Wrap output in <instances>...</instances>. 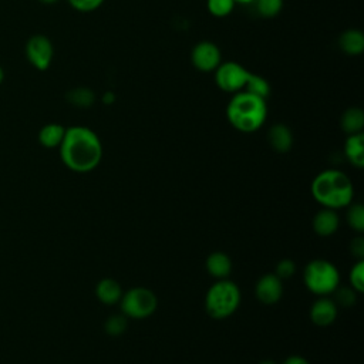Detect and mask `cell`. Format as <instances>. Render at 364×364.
Returning a JSON list of instances; mask_svg holds the SVG:
<instances>
[{
  "label": "cell",
  "instance_id": "6da1fadb",
  "mask_svg": "<svg viewBox=\"0 0 364 364\" xmlns=\"http://www.w3.org/2000/svg\"><path fill=\"white\" fill-rule=\"evenodd\" d=\"M58 148L63 164L74 172H90L95 169L102 159L100 136L84 125L65 128L64 138Z\"/></svg>",
  "mask_w": 364,
  "mask_h": 364
},
{
  "label": "cell",
  "instance_id": "7a4b0ae2",
  "mask_svg": "<svg viewBox=\"0 0 364 364\" xmlns=\"http://www.w3.org/2000/svg\"><path fill=\"white\" fill-rule=\"evenodd\" d=\"M310 191L316 202L334 210L348 206L354 196L353 182L338 169H326L316 175Z\"/></svg>",
  "mask_w": 364,
  "mask_h": 364
},
{
  "label": "cell",
  "instance_id": "3957f363",
  "mask_svg": "<svg viewBox=\"0 0 364 364\" xmlns=\"http://www.w3.org/2000/svg\"><path fill=\"white\" fill-rule=\"evenodd\" d=\"M230 125L245 134L257 131L267 118L266 100L247 91L236 92L226 107Z\"/></svg>",
  "mask_w": 364,
  "mask_h": 364
},
{
  "label": "cell",
  "instance_id": "277c9868",
  "mask_svg": "<svg viewBox=\"0 0 364 364\" xmlns=\"http://www.w3.org/2000/svg\"><path fill=\"white\" fill-rule=\"evenodd\" d=\"M240 304V290L236 283L228 279L216 280L205 296V307L210 317L216 320L232 316Z\"/></svg>",
  "mask_w": 364,
  "mask_h": 364
},
{
  "label": "cell",
  "instance_id": "5b68a950",
  "mask_svg": "<svg viewBox=\"0 0 364 364\" xmlns=\"http://www.w3.org/2000/svg\"><path fill=\"white\" fill-rule=\"evenodd\" d=\"M303 280L311 293L327 296L340 286V273L331 262L326 259H314L304 267Z\"/></svg>",
  "mask_w": 364,
  "mask_h": 364
},
{
  "label": "cell",
  "instance_id": "8992f818",
  "mask_svg": "<svg viewBox=\"0 0 364 364\" xmlns=\"http://www.w3.org/2000/svg\"><path fill=\"white\" fill-rule=\"evenodd\" d=\"M121 311L131 318H146L158 307L156 294L148 287H132L122 293L119 300Z\"/></svg>",
  "mask_w": 364,
  "mask_h": 364
},
{
  "label": "cell",
  "instance_id": "52a82bcc",
  "mask_svg": "<svg viewBox=\"0 0 364 364\" xmlns=\"http://www.w3.org/2000/svg\"><path fill=\"white\" fill-rule=\"evenodd\" d=\"M249 73L250 71L236 61L220 63L215 70V82L222 91L236 94L243 91Z\"/></svg>",
  "mask_w": 364,
  "mask_h": 364
},
{
  "label": "cell",
  "instance_id": "ba28073f",
  "mask_svg": "<svg viewBox=\"0 0 364 364\" xmlns=\"http://www.w3.org/2000/svg\"><path fill=\"white\" fill-rule=\"evenodd\" d=\"M26 57L28 63L38 71H46L53 61L54 47L44 34H34L26 43Z\"/></svg>",
  "mask_w": 364,
  "mask_h": 364
},
{
  "label": "cell",
  "instance_id": "9c48e42d",
  "mask_svg": "<svg viewBox=\"0 0 364 364\" xmlns=\"http://www.w3.org/2000/svg\"><path fill=\"white\" fill-rule=\"evenodd\" d=\"M191 60L196 70L202 73H210V71H215L220 64L222 54L219 47L215 43L200 41L192 48Z\"/></svg>",
  "mask_w": 364,
  "mask_h": 364
},
{
  "label": "cell",
  "instance_id": "30bf717a",
  "mask_svg": "<svg viewBox=\"0 0 364 364\" xmlns=\"http://www.w3.org/2000/svg\"><path fill=\"white\" fill-rule=\"evenodd\" d=\"M256 297L263 304H274L283 296V280L274 273H267L259 277L255 287Z\"/></svg>",
  "mask_w": 364,
  "mask_h": 364
},
{
  "label": "cell",
  "instance_id": "8fae6325",
  "mask_svg": "<svg viewBox=\"0 0 364 364\" xmlns=\"http://www.w3.org/2000/svg\"><path fill=\"white\" fill-rule=\"evenodd\" d=\"M337 304L333 299L321 296L317 299L310 309V318L318 327H327L334 323L337 317Z\"/></svg>",
  "mask_w": 364,
  "mask_h": 364
},
{
  "label": "cell",
  "instance_id": "7c38bea8",
  "mask_svg": "<svg viewBox=\"0 0 364 364\" xmlns=\"http://www.w3.org/2000/svg\"><path fill=\"white\" fill-rule=\"evenodd\" d=\"M340 225V218L334 209L323 208L313 218V230L323 237L331 236L336 233Z\"/></svg>",
  "mask_w": 364,
  "mask_h": 364
},
{
  "label": "cell",
  "instance_id": "4fadbf2b",
  "mask_svg": "<svg viewBox=\"0 0 364 364\" xmlns=\"http://www.w3.org/2000/svg\"><path fill=\"white\" fill-rule=\"evenodd\" d=\"M267 141L274 151L284 154L293 146V134L287 125L274 124L267 132Z\"/></svg>",
  "mask_w": 364,
  "mask_h": 364
},
{
  "label": "cell",
  "instance_id": "5bb4252c",
  "mask_svg": "<svg viewBox=\"0 0 364 364\" xmlns=\"http://www.w3.org/2000/svg\"><path fill=\"white\" fill-rule=\"evenodd\" d=\"M95 294L101 303L112 306V304L119 303V300L122 297V287L115 279L105 277L97 283Z\"/></svg>",
  "mask_w": 364,
  "mask_h": 364
},
{
  "label": "cell",
  "instance_id": "9a60e30c",
  "mask_svg": "<svg viewBox=\"0 0 364 364\" xmlns=\"http://www.w3.org/2000/svg\"><path fill=\"white\" fill-rule=\"evenodd\" d=\"M206 270L215 279H226L232 272V260L225 252H212L206 257Z\"/></svg>",
  "mask_w": 364,
  "mask_h": 364
},
{
  "label": "cell",
  "instance_id": "2e32d148",
  "mask_svg": "<svg viewBox=\"0 0 364 364\" xmlns=\"http://www.w3.org/2000/svg\"><path fill=\"white\" fill-rule=\"evenodd\" d=\"M344 156L347 161L357 166H364V135L363 132L348 135L344 142Z\"/></svg>",
  "mask_w": 364,
  "mask_h": 364
},
{
  "label": "cell",
  "instance_id": "e0dca14e",
  "mask_svg": "<svg viewBox=\"0 0 364 364\" xmlns=\"http://www.w3.org/2000/svg\"><path fill=\"white\" fill-rule=\"evenodd\" d=\"M338 46L348 55H360L364 51V34L357 28L346 30L340 36Z\"/></svg>",
  "mask_w": 364,
  "mask_h": 364
},
{
  "label": "cell",
  "instance_id": "ac0fdd59",
  "mask_svg": "<svg viewBox=\"0 0 364 364\" xmlns=\"http://www.w3.org/2000/svg\"><path fill=\"white\" fill-rule=\"evenodd\" d=\"M65 134V128L61 124L50 122L46 124L38 132V142L44 148H58Z\"/></svg>",
  "mask_w": 364,
  "mask_h": 364
},
{
  "label": "cell",
  "instance_id": "d6986e66",
  "mask_svg": "<svg viewBox=\"0 0 364 364\" xmlns=\"http://www.w3.org/2000/svg\"><path fill=\"white\" fill-rule=\"evenodd\" d=\"M340 124H341L343 131L347 135L363 132V127H364V112H363V109L358 108V107H351V108L346 109L343 117H341Z\"/></svg>",
  "mask_w": 364,
  "mask_h": 364
},
{
  "label": "cell",
  "instance_id": "ffe728a7",
  "mask_svg": "<svg viewBox=\"0 0 364 364\" xmlns=\"http://www.w3.org/2000/svg\"><path fill=\"white\" fill-rule=\"evenodd\" d=\"M67 101L78 108H88L95 101V94L91 88L87 87H75L67 92Z\"/></svg>",
  "mask_w": 364,
  "mask_h": 364
},
{
  "label": "cell",
  "instance_id": "44dd1931",
  "mask_svg": "<svg viewBox=\"0 0 364 364\" xmlns=\"http://www.w3.org/2000/svg\"><path fill=\"white\" fill-rule=\"evenodd\" d=\"M243 91H247L253 95H257V97L266 100L270 95V84L262 75L255 74V73H249V77L246 80V85H245Z\"/></svg>",
  "mask_w": 364,
  "mask_h": 364
},
{
  "label": "cell",
  "instance_id": "7402d4cb",
  "mask_svg": "<svg viewBox=\"0 0 364 364\" xmlns=\"http://www.w3.org/2000/svg\"><path fill=\"white\" fill-rule=\"evenodd\" d=\"M347 208L346 219L350 228L355 232L364 230V206L361 203H350Z\"/></svg>",
  "mask_w": 364,
  "mask_h": 364
},
{
  "label": "cell",
  "instance_id": "603a6c76",
  "mask_svg": "<svg viewBox=\"0 0 364 364\" xmlns=\"http://www.w3.org/2000/svg\"><path fill=\"white\" fill-rule=\"evenodd\" d=\"M127 316L124 314H112L109 316L105 323H104V330L107 334L112 336V337H118L121 336L125 330H127Z\"/></svg>",
  "mask_w": 364,
  "mask_h": 364
},
{
  "label": "cell",
  "instance_id": "cb8c5ba5",
  "mask_svg": "<svg viewBox=\"0 0 364 364\" xmlns=\"http://www.w3.org/2000/svg\"><path fill=\"white\" fill-rule=\"evenodd\" d=\"M331 294H334L333 301L337 306H343V307H350L357 300V291L348 286H343V287L338 286Z\"/></svg>",
  "mask_w": 364,
  "mask_h": 364
},
{
  "label": "cell",
  "instance_id": "d4e9b609",
  "mask_svg": "<svg viewBox=\"0 0 364 364\" xmlns=\"http://www.w3.org/2000/svg\"><path fill=\"white\" fill-rule=\"evenodd\" d=\"M255 4L259 14L266 18L277 16L283 9V0H255Z\"/></svg>",
  "mask_w": 364,
  "mask_h": 364
},
{
  "label": "cell",
  "instance_id": "484cf974",
  "mask_svg": "<svg viewBox=\"0 0 364 364\" xmlns=\"http://www.w3.org/2000/svg\"><path fill=\"white\" fill-rule=\"evenodd\" d=\"M235 4L236 3L233 0H208L206 1L208 11L215 17L229 16L232 13Z\"/></svg>",
  "mask_w": 364,
  "mask_h": 364
},
{
  "label": "cell",
  "instance_id": "4316f807",
  "mask_svg": "<svg viewBox=\"0 0 364 364\" xmlns=\"http://www.w3.org/2000/svg\"><path fill=\"white\" fill-rule=\"evenodd\" d=\"M350 284L357 293H361L364 290V262L363 260H358L350 270Z\"/></svg>",
  "mask_w": 364,
  "mask_h": 364
},
{
  "label": "cell",
  "instance_id": "83f0119b",
  "mask_svg": "<svg viewBox=\"0 0 364 364\" xmlns=\"http://www.w3.org/2000/svg\"><path fill=\"white\" fill-rule=\"evenodd\" d=\"M296 272V264L291 259H282L277 264H276V270L274 274L280 279V280H287L290 279Z\"/></svg>",
  "mask_w": 364,
  "mask_h": 364
},
{
  "label": "cell",
  "instance_id": "f1b7e54d",
  "mask_svg": "<svg viewBox=\"0 0 364 364\" xmlns=\"http://www.w3.org/2000/svg\"><path fill=\"white\" fill-rule=\"evenodd\" d=\"M67 1L70 3V6L74 10L81 11V13L94 11L104 3V0H67Z\"/></svg>",
  "mask_w": 364,
  "mask_h": 364
},
{
  "label": "cell",
  "instance_id": "f546056e",
  "mask_svg": "<svg viewBox=\"0 0 364 364\" xmlns=\"http://www.w3.org/2000/svg\"><path fill=\"white\" fill-rule=\"evenodd\" d=\"M350 250H351V253L358 260H363V256H364V237L363 236H355L351 240V243H350Z\"/></svg>",
  "mask_w": 364,
  "mask_h": 364
},
{
  "label": "cell",
  "instance_id": "4dcf8cb0",
  "mask_svg": "<svg viewBox=\"0 0 364 364\" xmlns=\"http://www.w3.org/2000/svg\"><path fill=\"white\" fill-rule=\"evenodd\" d=\"M283 364H310V363L301 355H290L283 361Z\"/></svg>",
  "mask_w": 364,
  "mask_h": 364
},
{
  "label": "cell",
  "instance_id": "1f68e13d",
  "mask_svg": "<svg viewBox=\"0 0 364 364\" xmlns=\"http://www.w3.org/2000/svg\"><path fill=\"white\" fill-rule=\"evenodd\" d=\"M115 101V94L112 91H105L102 95V102L107 105H111Z\"/></svg>",
  "mask_w": 364,
  "mask_h": 364
},
{
  "label": "cell",
  "instance_id": "d6a6232c",
  "mask_svg": "<svg viewBox=\"0 0 364 364\" xmlns=\"http://www.w3.org/2000/svg\"><path fill=\"white\" fill-rule=\"evenodd\" d=\"M235 3H239V4H250V3H255V0H233Z\"/></svg>",
  "mask_w": 364,
  "mask_h": 364
},
{
  "label": "cell",
  "instance_id": "836d02e7",
  "mask_svg": "<svg viewBox=\"0 0 364 364\" xmlns=\"http://www.w3.org/2000/svg\"><path fill=\"white\" fill-rule=\"evenodd\" d=\"M38 1L43 3V4H54V3H57L60 0H38Z\"/></svg>",
  "mask_w": 364,
  "mask_h": 364
},
{
  "label": "cell",
  "instance_id": "e575fe53",
  "mask_svg": "<svg viewBox=\"0 0 364 364\" xmlns=\"http://www.w3.org/2000/svg\"><path fill=\"white\" fill-rule=\"evenodd\" d=\"M4 81V70H3V67L0 65V84Z\"/></svg>",
  "mask_w": 364,
  "mask_h": 364
},
{
  "label": "cell",
  "instance_id": "d590c367",
  "mask_svg": "<svg viewBox=\"0 0 364 364\" xmlns=\"http://www.w3.org/2000/svg\"><path fill=\"white\" fill-rule=\"evenodd\" d=\"M259 364H276V363L272 361V360H263V361H260Z\"/></svg>",
  "mask_w": 364,
  "mask_h": 364
}]
</instances>
